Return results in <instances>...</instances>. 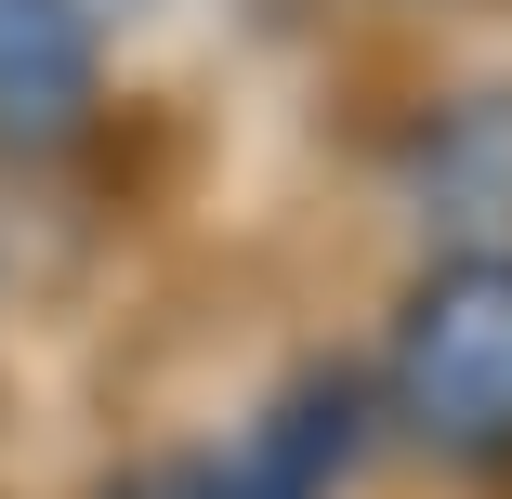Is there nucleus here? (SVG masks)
<instances>
[{
  "instance_id": "obj_1",
  "label": "nucleus",
  "mask_w": 512,
  "mask_h": 499,
  "mask_svg": "<svg viewBox=\"0 0 512 499\" xmlns=\"http://www.w3.org/2000/svg\"><path fill=\"white\" fill-rule=\"evenodd\" d=\"M381 408L447 447V460H512V263H434L394 316V355L368 368Z\"/></svg>"
},
{
  "instance_id": "obj_2",
  "label": "nucleus",
  "mask_w": 512,
  "mask_h": 499,
  "mask_svg": "<svg viewBox=\"0 0 512 499\" xmlns=\"http://www.w3.org/2000/svg\"><path fill=\"white\" fill-rule=\"evenodd\" d=\"M368 421H381V381H368V368H302V381L263 394L237 434L158 447V460H132V473H106V499H329V486L355 473Z\"/></svg>"
},
{
  "instance_id": "obj_3",
  "label": "nucleus",
  "mask_w": 512,
  "mask_h": 499,
  "mask_svg": "<svg viewBox=\"0 0 512 499\" xmlns=\"http://www.w3.org/2000/svg\"><path fill=\"white\" fill-rule=\"evenodd\" d=\"M394 171H407V211L447 237V263H512V79L447 92Z\"/></svg>"
},
{
  "instance_id": "obj_4",
  "label": "nucleus",
  "mask_w": 512,
  "mask_h": 499,
  "mask_svg": "<svg viewBox=\"0 0 512 499\" xmlns=\"http://www.w3.org/2000/svg\"><path fill=\"white\" fill-rule=\"evenodd\" d=\"M106 106V27L79 0H0V158H66Z\"/></svg>"
},
{
  "instance_id": "obj_5",
  "label": "nucleus",
  "mask_w": 512,
  "mask_h": 499,
  "mask_svg": "<svg viewBox=\"0 0 512 499\" xmlns=\"http://www.w3.org/2000/svg\"><path fill=\"white\" fill-rule=\"evenodd\" d=\"M79 14H92V27H119V14H132V0H79Z\"/></svg>"
}]
</instances>
